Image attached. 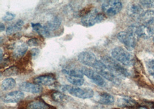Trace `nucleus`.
<instances>
[{
	"label": "nucleus",
	"instance_id": "9d476101",
	"mask_svg": "<svg viewBox=\"0 0 154 109\" xmlns=\"http://www.w3.org/2000/svg\"><path fill=\"white\" fill-rule=\"evenodd\" d=\"M81 71L83 75L89 78L92 82L99 86L103 87L106 84L105 81L100 75L94 70L86 67H83Z\"/></svg>",
	"mask_w": 154,
	"mask_h": 109
},
{
	"label": "nucleus",
	"instance_id": "39448f33",
	"mask_svg": "<svg viewBox=\"0 0 154 109\" xmlns=\"http://www.w3.org/2000/svg\"><path fill=\"white\" fill-rule=\"evenodd\" d=\"M61 90L72 96L83 99L91 98L94 96V91L90 88H80L79 87L65 85L63 86Z\"/></svg>",
	"mask_w": 154,
	"mask_h": 109
},
{
	"label": "nucleus",
	"instance_id": "f8f14e48",
	"mask_svg": "<svg viewBox=\"0 0 154 109\" xmlns=\"http://www.w3.org/2000/svg\"><path fill=\"white\" fill-rule=\"evenodd\" d=\"M24 98V94L21 91L10 92L1 97V100L5 103H17Z\"/></svg>",
	"mask_w": 154,
	"mask_h": 109
},
{
	"label": "nucleus",
	"instance_id": "a211bd4d",
	"mask_svg": "<svg viewBox=\"0 0 154 109\" xmlns=\"http://www.w3.org/2000/svg\"><path fill=\"white\" fill-rule=\"evenodd\" d=\"M139 20L142 22L143 25H149L152 24L154 21V11L152 10H148L144 12L140 17Z\"/></svg>",
	"mask_w": 154,
	"mask_h": 109
},
{
	"label": "nucleus",
	"instance_id": "2f4dec72",
	"mask_svg": "<svg viewBox=\"0 0 154 109\" xmlns=\"http://www.w3.org/2000/svg\"><path fill=\"white\" fill-rule=\"evenodd\" d=\"M39 52H40V51H39V49L38 48H32L30 51L31 54L32 55V56L34 57L37 56L39 54Z\"/></svg>",
	"mask_w": 154,
	"mask_h": 109
},
{
	"label": "nucleus",
	"instance_id": "4be33fe9",
	"mask_svg": "<svg viewBox=\"0 0 154 109\" xmlns=\"http://www.w3.org/2000/svg\"><path fill=\"white\" fill-rule=\"evenodd\" d=\"M62 71L66 76L83 78L84 75L83 74L81 69L79 70L76 68H63Z\"/></svg>",
	"mask_w": 154,
	"mask_h": 109
},
{
	"label": "nucleus",
	"instance_id": "f257e3e1",
	"mask_svg": "<svg viewBox=\"0 0 154 109\" xmlns=\"http://www.w3.org/2000/svg\"><path fill=\"white\" fill-rule=\"evenodd\" d=\"M101 60L107 68L118 77L126 78L130 75L128 69L112 57L109 56H103L101 57Z\"/></svg>",
	"mask_w": 154,
	"mask_h": 109
},
{
	"label": "nucleus",
	"instance_id": "bb28decb",
	"mask_svg": "<svg viewBox=\"0 0 154 109\" xmlns=\"http://www.w3.org/2000/svg\"><path fill=\"white\" fill-rule=\"evenodd\" d=\"M146 67L148 73L154 76V58L150 59L146 61Z\"/></svg>",
	"mask_w": 154,
	"mask_h": 109
},
{
	"label": "nucleus",
	"instance_id": "cd10ccee",
	"mask_svg": "<svg viewBox=\"0 0 154 109\" xmlns=\"http://www.w3.org/2000/svg\"><path fill=\"white\" fill-rule=\"evenodd\" d=\"M31 27L38 34L42 36L43 32V26L40 23H31Z\"/></svg>",
	"mask_w": 154,
	"mask_h": 109
},
{
	"label": "nucleus",
	"instance_id": "aec40b11",
	"mask_svg": "<svg viewBox=\"0 0 154 109\" xmlns=\"http://www.w3.org/2000/svg\"><path fill=\"white\" fill-rule=\"evenodd\" d=\"M24 24V21L22 20L17 21L15 23L9 25L7 28L6 30V34L9 36L20 31L23 27Z\"/></svg>",
	"mask_w": 154,
	"mask_h": 109
},
{
	"label": "nucleus",
	"instance_id": "7c9ffc66",
	"mask_svg": "<svg viewBox=\"0 0 154 109\" xmlns=\"http://www.w3.org/2000/svg\"><path fill=\"white\" fill-rule=\"evenodd\" d=\"M15 16V14L8 12L5 13V15L2 17V20L5 21H9L14 19Z\"/></svg>",
	"mask_w": 154,
	"mask_h": 109
},
{
	"label": "nucleus",
	"instance_id": "6ab92c4d",
	"mask_svg": "<svg viewBox=\"0 0 154 109\" xmlns=\"http://www.w3.org/2000/svg\"><path fill=\"white\" fill-rule=\"evenodd\" d=\"M27 44L23 43L15 48L13 53V56L15 59H19L22 57L28 51Z\"/></svg>",
	"mask_w": 154,
	"mask_h": 109
},
{
	"label": "nucleus",
	"instance_id": "5701e85b",
	"mask_svg": "<svg viewBox=\"0 0 154 109\" xmlns=\"http://www.w3.org/2000/svg\"><path fill=\"white\" fill-rule=\"evenodd\" d=\"M66 79L67 81L73 86H82L84 83V80L83 78H77V77H73L66 75Z\"/></svg>",
	"mask_w": 154,
	"mask_h": 109
},
{
	"label": "nucleus",
	"instance_id": "2eb2a0df",
	"mask_svg": "<svg viewBox=\"0 0 154 109\" xmlns=\"http://www.w3.org/2000/svg\"><path fill=\"white\" fill-rule=\"evenodd\" d=\"M34 83L40 86H50L54 84L56 82V78L51 75H42L36 77L34 80Z\"/></svg>",
	"mask_w": 154,
	"mask_h": 109
},
{
	"label": "nucleus",
	"instance_id": "f704fd0d",
	"mask_svg": "<svg viewBox=\"0 0 154 109\" xmlns=\"http://www.w3.org/2000/svg\"><path fill=\"white\" fill-rule=\"evenodd\" d=\"M2 55H3V52H2V49H1V61L2 60Z\"/></svg>",
	"mask_w": 154,
	"mask_h": 109
},
{
	"label": "nucleus",
	"instance_id": "0eeeda50",
	"mask_svg": "<svg viewBox=\"0 0 154 109\" xmlns=\"http://www.w3.org/2000/svg\"><path fill=\"white\" fill-rule=\"evenodd\" d=\"M94 68L97 73L106 80L115 84H119L120 83L119 77L112 72L102 61L98 60Z\"/></svg>",
	"mask_w": 154,
	"mask_h": 109
},
{
	"label": "nucleus",
	"instance_id": "4468645a",
	"mask_svg": "<svg viewBox=\"0 0 154 109\" xmlns=\"http://www.w3.org/2000/svg\"><path fill=\"white\" fill-rule=\"evenodd\" d=\"M19 89L21 91L31 94H39L43 91V88L41 86L27 82H22L20 83L19 85Z\"/></svg>",
	"mask_w": 154,
	"mask_h": 109
},
{
	"label": "nucleus",
	"instance_id": "7ed1b4c3",
	"mask_svg": "<svg viewBox=\"0 0 154 109\" xmlns=\"http://www.w3.org/2000/svg\"><path fill=\"white\" fill-rule=\"evenodd\" d=\"M105 19V15L99 13L96 9H92L84 13L81 19L82 24L86 27H90Z\"/></svg>",
	"mask_w": 154,
	"mask_h": 109
},
{
	"label": "nucleus",
	"instance_id": "473e14b6",
	"mask_svg": "<svg viewBox=\"0 0 154 109\" xmlns=\"http://www.w3.org/2000/svg\"><path fill=\"white\" fill-rule=\"evenodd\" d=\"M5 25L3 23L1 22V24H0V31H1V32H2V31H5Z\"/></svg>",
	"mask_w": 154,
	"mask_h": 109
},
{
	"label": "nucleus",
	"instance_id": "9b49d317",
	"mask_svg": "<svg viewBox=\"0 0 154 109\" xmlns=\"http://www.w3.org/2000/svg\"><path fill=\"white\" fill-rule=\"evenodd\" d=\"M78 60L85 66L93 68L98 61L95 54L88 51L82 52L79 54Z\"/></svg>",
	"mask_w": 154,
	"mask_h": 109
},
{
	"label": "nucleus",
	"instance_id": "ddd939ff",
	"mask_svg": "<svg viewBox=\"0 0 154 109\" xmlns=\"http://www.w3.org/2000/svg\"><path fill=\"white\" fill-rule=\"evenodd\" d=\"M144 12L142 7L137 3H131L127 7V14L132 18L139 20Z\"/></svg>",
	"mask_w": 154,
	"mask_h": 109
},
{
	"label": "nucleus",
	"instance_id": "f3484780",
	"mask_svg": "<svg viewBox=\"0 0 154 109\" xmlns=\"http://www.w3.org/2000/svg\"><path fill=\"white\" fill-rule=\"evenodd\" d=\"M50 106L42 99H36L28 103L27 109H50Z\"/></svg>",
	"mask_w": 154,
	"mask_h": 109
},
{
	"label": "nucleus",
	"instance_id": "72a5a7b5",
	"mask_svg": "<svg viewBox=\"0 0 154 109\" xmlns=\"http://www.w3.org/2000/svg\"><path fill=\"white\" fill-rule=\"evenodd\" d=\"M137 109H148V108L146 107V106H141L139 107Z\"/></svg>",
	"mask_w": 154,
	"mask_h": 109
},
{
	"label": "nucleus",
	"instance_id": "b1692460",
	"mask_svg": "<svg viewBox=\"0 0 154 109\" xmlns=\"http://www.w3.org/2000/svg\"><path fill=\"white\" fill-rule=\"evenodd\" d=\"M136 102L130 98H121L118 101V105L120 107L128 108V107H133L135 105Z\"/></svg>",
	"mask_w": 154,
	"mask_h": 109
},
{
	"label": "nucleus",
	"instance_id": "1a4fd4ad",
	"mask_svg": "<svg viewBox=\"0 0 154 109\" xmlns=\"http://www.w3.org/2000/svg\"><path fill=\"white\" fill-rule=\"evenodd\" d=\"M61 25V20L58 17H54L50 20L46 22V23L43 25V37H49L51 35L53 34Z\"/></svg>",
	"mask_w": 154,
	"mask_h": 109
},
{
	"label": "nucleus",
	"instance_id": "423d86ee",
	"mask_svg": "<svg viewBox=\"0 0 154 109\" xmlns=\"http://www.w3.org/2000/svg\"><path fill=\"white\" fill-rule=\"evenodd\" d=\"M122 9V4L118 0L105 1L102 5V10L104 14L112 17L119 13Z\"/></svg>",
	"mask_w": 154,
	"mask_h": 109
},
{
	"label": "nucleus",
	"instance_id": "dca6fc26",
	"mask_svg": "<svg viewBox=\"0 0 154 109\" xmlns=\"http://www.w3.org/2000/svg\"><path fill=\"white\" fill-rule=\"evenodd\" d=\"M114 96L107 93H100L97 101L98 103L104 105H112L114 103Z\"/></svg>",
	"mask_w": 154,
	"mask_h": 109
},
{
	"label": "nucleus",
	"instance_id": "f03ea898",
	"mask_svg": "<svg viewBox=\"0 0 154 109\" xmlns=\"http://www.w3.org/2000/svg\"><path fill=\"white\" fill-rule=\"evenodd\" d=\"M113 59L125 66H132L134 63V57L125 49L117 47L112 51Z\"/></svg>",
	"mask_w": 154,
	"mask_h": 109
},
{
	"label": "nucleus",
	"instance_id": "393cba45",
	"mask_svg": "<svg viewBox=\"0 0 154 109\" xmlns=\"http://www.w3.org/2000/svg\"><path fill=\"white\" fill-rule=\"evenodd\" d=\"M19 74V69L16 66H12L9 68L6 69L3 72V75L5 76H15Z\"/></svg>",
	"mask_w": 154,
	"mask_h": 109
},
{
	"label": "nucleus",
	"instance_id": "20e7f679",
	"mask_svg": "<svg viewBox=\"0 0 154 109\" xmlns=\"http://www.w3.org/2000/svg\"><path fill=\"white\" fill-rule=\"evenodd\" d=\"M117 37L119 41L124 45L128 51H132L136 47L138 37L129 28L127 31L119 32Z\"/></svg>",
	"mask_w": 154,
	"mask_h": 109
},
{
	"label": "nucleus",
	"instance_id": "412c9836",
	"mask_svg": "<svg viewBox=\"0 0 154 109\" xmlns=\"http://www.w3.org/2000/svg\"><path fill=\"white\" fill-rule=\"evenodd\" d=\"M16 86V82L14 79L8 78L5 79L1 83V89L4 91H8L14 89Z\"/></svg>",
	"mask_w": 154,
	"mask_h": 109
},
{
	"label": "nucleus",
	"instance_id": "a878e982",
	"mask_svg": "<svg viewBox=\"0 0 154 109\" xmlns=\"http://www.w3.org/2000/svg\"><path fill=\"white\" fill-rule=\"evenodd\" d=\"M52 98L53 99L57 102H62L65 101V99H66L67 96L64 95L62 93L59 91H56L52 94Z\"/></svg>",
	"mask_w": 154,
	"mask_h": 109
},
{
	"label": "nucleus",
	"instance_id": "c756f323",
	"mask_svg": "<svg viewBox=\"0 0 154 109\" xmlns=\"http://www.w3.org/2000/svg\"><path fill=\"white\" fill-rule=\"evenodd\" d=\"M39 44H40V42L36 38L31 39L27 42V45L29 47H36V46H38Z\"/></svg>",
	"mask_w": 154,
	"mask_h": 109
},
{
	"label": "nucleus",
	"instance_id": "6e6552de",
	"mask_svg": "<svg viewBox=\"0 0 154 109\" xmlns=\"http://www.w3.org/2000/svg\"><path fill=\"white\" fill-rule=\"evenodd\" d=\"M138 37L148 39L154 35V25H132L129 27Z\"/></svg>",
	"mask_w": 154,
	"mask_h": 109
},
{
	"label": "nucleus",
	"instance_id": "c85d7f7f",
	"mask_svg": "<svg viewBox=\"0 0 154 109\" xmlns=\"http://www.w3.org/2000/svg\"><path fill=\"white\" fill-rule=\"evenodd\" d=\"M140 4L146 8H153L154 7V0H143L139 1Z\"/></svg>",
	"mask_w": 154,
	"mask_h": 109
}]
</instances>
